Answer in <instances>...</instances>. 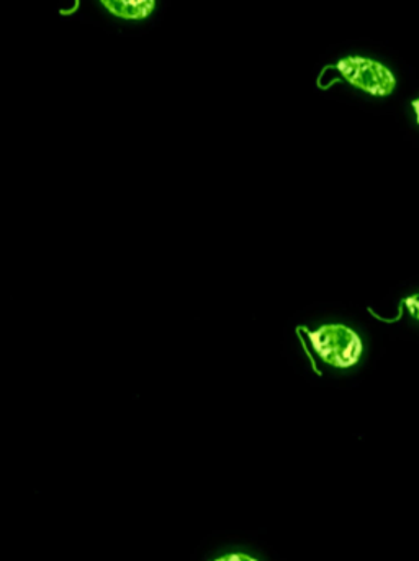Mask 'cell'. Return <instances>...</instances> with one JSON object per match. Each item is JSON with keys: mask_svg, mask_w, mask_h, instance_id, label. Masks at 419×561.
Here are the masks:
<instances>
[{"mask_svg": "<svg viewBox=\"0 0 419 561\" xmlns=\"http://www.w3.org/2000/svg\"><path fill=\"white\" fill-rule=\"evenodd\" d=\"M296 335L312 362L316 358L333 368L346 369L358 365L364 350L361 336L342 323H326L316 330L299 327Z\"/></svg>", "mask_w": 419, "mask_h": 561, "instance_id": "obj_1", "label": "cell"}, {"mask_svg": "<svg viewBox=\"0 0 419 561\" xmlns=\"http://www.w3.org/2000/svg\"><path fill=\"white\" fill-rule=\"evenodd\" d=\"M335 69L349 84L368 92V94L377 95V98L392 94L397 85L395 76L374 59L349 56V58L341 59Z\"/></svg>", "mask_w": 419, "mask_h": 561, "instance_id": "obj_2", "label": "cell"}, {"mask_svg": "<svg viewBox=\"0 0 419 561\" xmlns=\"http://www.w3.org/2000/svg\"><path fill=\"white\" fill-rule=\"evenodd\" d=\"M102 5L124 20H143L150 16L154 9V0H101Z\"/></svg>", "mask_w": 419, "mask_h": 561, "instance_id": "obj_3", "label": "cell"}, {"mask_svg": "<svg viewBox=\"0 0 419 561\" xmlns=\"http://www.w3.org/2000/svg\"><path fill=\"white\" fill-rule=\"evenodd\" d=\"M405 304H407L408 312H410L415 319L419 320V294L418 296L408 297Z\"/></svg>", "mask_w": 419, "mask_h": 561, "instance_id": "obj_4", "label": "cell"}, {"mask_svg": "<svg viewBox=\"0 0 419 561\" xmlns=\"http://www.w3.org/2000/svg\"><path fill=\"white\" fill-rule=\"evenodd\" d=\"M214 561H257L254 559H251V557L243 556V553H236V556H228L223 557V559H218Z\"/></svg>", "mask_w": 419, "mask_h": 561, "instance_id": "obj_5", "label": "cell"}, {"mask_svg": "<svg viewBox=\"0 0 419 561\" xmlns=\"http://www.w3.org/2000/svg\"><path fill=\"white\" fill-rule=\"evenodd\" d=\"M414 108H415V112H417V121L419 124V99H417V101L414 102Z\"/></svg>", "mask_w": 419, "mask_h": 561, "instance_id": "obj_6", "label": "cell"}]
</instances>
